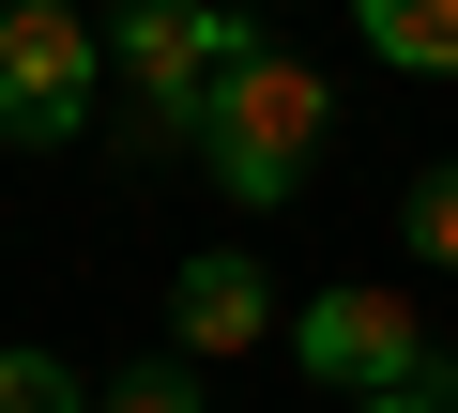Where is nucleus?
Instances as JSON below:
<instances>
[{
    "label": "nucleus",
    "instance_id": "9d476101",
    "mask_svg": "<svg viewBox=\"0 0 458 413\" xmlns=\"http://www.w3.org/2000/svg\"><path fill=\"white\" fill-rule=\"evenodd\" d=\"M412 245H428V261H458V168H428V184H412Z\"/></svg>",
    "mask_w": 458,
    "mask_h": 413
},
{
    "label": "nucleus",
    "instance_id": "423d86ee",
    "mask_svg": "<svg viewBox=\"0 0 458 413\" xmlns=\"http://www.w3.org/2000/svg\"><path fill=\"white\" fill-rule=\"evenodd\" d=\"M336 16L367 31V62H397V77H458V0H336Z\"/></svg>",
    "mask_w": 458,
    "mask_h": 413
},
{
    "label": "nucleus",
    "instance_id": "6e6552de",
    "mask_svg": "<svg viewBox=\"0 0 458 413\" xmlns=\"http://www.w3.org/2000/svg\"><path fill=\"white\" fill-rule=\"evenodd\" d=\"M92 413H199V367H123Z\"/></svg>",
    "mask_w": 458,
    "mask_h": 413
},
{
    "label": "nucleus",
    "instance_id": "f03ea898",
    "mask_svg": "<svg viewBox=\"0 0 458 413\" xmlns=\"http://www.w3.org/2000/svg\"><path fill=\"white\" fill-rule=\"evenodd\" d=\"M107 47H123V138H138V153H183V138L214 123V77L245 62L260 31L229 16V0H123Z\"/></svg>",
    "mask_w": 458,
    "mask_h": 413
},
{
    "label": "nucleus",
    "instance_id": "7ed1b4c3",
    "mask_svg": "<svg viewBox=\"0 0 458 413\" xmlns=\"http://www.w3.org/2000/svg\"><path fill=\"white\" fill-rule=\"evenodd\" d=\"M92 108H107V31L77 0H16L0 16V138L62 153V138H92Z\"/></svg>",
    "mask_w": 458,
    "mask_h": 413
},
{
    "label": "nucleus",
    "instance_id": "f257e3e1",
    "mask_svg": "<svg viewBox=\"0 0 458 413\" xmlns=\"http://www.w3.org/2000/svg\"><path fill=\"white\" fill-rule=\"evenodd\" d=\"M321 138H336V77L321 62H291V47H245L214 77V123H199V168L245 199V215H276V199L321 168Z\"/></svg>",
    "mask_w": 458,
    "mask_h": 413
},
{
    "label": "nucleus",
    "instance_id": "20e7f679",
    "mask_svg": "<svg viewBox=\"0 0 458 413\" xmlns=\"http://www.w3.org/2000/svg\"><path fill=\"white\" fill-rule=\"evenodd\" d=\"M291 352H306L321 383H352V398H382V383H412V367H428L443 337H428V322H412L397 291H367V276H336V291H321V306L291 322Z\"/></svg>",
    "mask_w": 458,
    "mask_h": 413
},
{
    "label": "nucleus",
    "instance_id": "0eeeda50",
    "mask_svg": "<svg viewBox=\"0 0 458 413\" xmlns=\"http://www.w3.org/2000/svg\"><path fill=\"white\" fill-rule=\"evenodd\" d=\"M0 413H92L62 352H0Z\"/></svg>",
    "mask_w": 458,
    "mask_h": 413
},
{
    "label": "nucleus",
    "instance_id": "1a4fd4ad",
    "mask_svg": "<svg viewBox=\"0 0 458 413\" xmlns=\"http://www.w3.org/2000/svg\"><path fill=\"white\" fill-rule=\"evenodd\" d=\"M352 413H458V352H428L412 383H382V398H352Z\"/></svg>",
    "mask_w": 458,
    "mask_h": 413
},
{
    "label": "nucleus",
    "instance_id": "39448f33",
    "mask_svg": "<svg viewBox=\"0 0 458 413\" xmlns=\"http://www.w3.org/2000/svg\"><path fill=\"white\" fill-rule=\"evenodd\" d=\"M168 337H183V367L260 352V337H276V291H260V261H245V245H199V261L168 276Z\"/></svg>",
    "mask_w": 458,
    "mask_h": 413
}]
</instances>
